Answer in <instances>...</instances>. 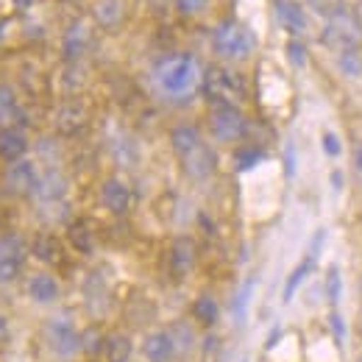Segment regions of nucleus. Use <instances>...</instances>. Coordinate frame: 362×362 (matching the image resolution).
Here are the masks:
<instances>
[{
    "instance_id": "nucleus-34",
    "label": "nucleus",
    "mask_w": 362,
    "mask_h": 362,
    "mask_svg": "<svg viewBox=\"0 0 362 362\" xmlns=\"http://www.w3.org/2000/svg\"><path fill=\"white\" fill-rule=\"evenodd\" d=\"M354 176H357V181L362 184V142L354 148Z\"/></svg>"
},
{
    "instance_id": "nucleus-32",
    "label": "nucleus",
    "mask_w": 362,
    "mask_h": 362,
    "mask_svg": "<svg viewBox=\"0 0 362 362\" xmlns=\"http://www.w3.org/2000/svg\"><path fill=\"white\" fill-rule=\"evenodd\" d=\"M320 142H323V151H326L329 156H340L343 145H340V139H337V134H334V132H323Z\"/></svg>"
},
{
    "instance_id": "nucleus-21",
    "label": "nucleus",
    "mask_w": 362,
    "mask_h": 362,
    "mask_svg": "<svg viewBox=\"0 0 362 362\" xmlns=\"http://www.w3.org/2000/svg\"><path fill=\"white\" fill-rule=\"evenodd\" d=\"M20 117V98L8 84H0V129L11 126Z\"/></svg>"
},
{
    "instance_id": "nucleus-5",
    "label": "nucleus",
    "mask_w": 362,
    "mask_h": 362,
    "mask_svg": "<svg viewBox=\"0 0 362 362\" xmlns=\"http://www.w3.org/2000/svg\"><path fill=\"white\" fill-rule=\"evenodd\" d=\"M320 42L334 50L337 56L340 53H349V50H360L362 42V23L346 8H337L329 14L326 25H323V34H320Z\"/></svg>"
},
{
    "instance_id": "nucleus-24",
    "label": "nucleus",
    "mask_w": 362,
    "mask_h": 362,
    "mask_svg": "<svg viewBox=\"0 0 362 362\" xmlns=\"http://www.w3.org/2000/svg\"><path fill=\"white\" fill-rule=\"evenodd\" d=\"M192 317L201 323V326H215L218 317H221V307L212 296H201L195 304H192Z\"/></svg>"
},
{
    "instance_id": "nucleus-28",
    "label": "nucleus",
    "mask_w": 362,
    "mask_h": 362,
    "mask_svg": "<svg viewBox=\"0 0 362 362\" xmlns=\"http://www.w3.org/2000/svg\"><path fill=\"white\" fill-rule=\"evenodd\" d=\"M287 59H290V64H293L296 70H304V67H307V62H310V56H307V45H304L301 40H290V42H287Z\"/></svg>"
},
{
    "instance_id": "nucleus-33",
    "label": "nucleus",
    "mask_w": 362,
    "mask_h": 362,
    "mask_svg": "<svg viewBox=\"0 0 362 362\" xmlns=\"http://www.w3.org/2000/svg\"><path fill=\"white\" fill-rule=\"evenodd\" d=\"M337 290H340V279H337V271L329 273V298L337 301Z\"/></svg>"
},
{
    "instance_id": "nucleus-18",
    "label": "nucleus",
    "mask_w": 362,
    "mask_h": 362,
    "mask_svg": "<svg viewBox=\"0 0 362 362\" xmlns=\"http://www.w3.org/2000/svg\"><path fill=\"white\" fill-rule=\"evenodd\" d=\"M28 296L37 304H53L59 298V281L50 273H34L28 279Z\"/></svg>"
},
{
    "instance_id": "nucleus-25",
    "label": "nucleus",
    "mask_w": 362,
    "mask_h": 362,
    "mask_svg": "<svg viewBox=\"0 0 362 362\" xmlns=\"http://www.w3.org/2000/svg\"><path fill=\"white\" fill-rule=\"evenodd\" d=\"M170 337H173V343H176V351H189L192 349V343H195V332H192V326L189 323H184V320H179V323H173L170 329Z\"/></svg>"
},
{
    "instance_id": "nucleus-15",
    "label": "nucleus",
    "mask_w": 362,
    "mask_h": 362,
    "mask_svg": "<svg viewBox=\"0 0 362 362\" xmlns=\"http://www.w3.org/2000/svg\"><path fill=\"white\" fill-rule=\"evenodd\" d=\"M67 195V179L59 173V170H47L37 181V189H34V198L42 204V206H59Z\"/></svg>"
},
{
    "instance_id": "nucleus-29",
    "label": "nucleus",
    "mask_w": 362,
    "mask_h": 362,
    "mask_svg": "<svg viewBox=\"0 0 362 362\" xmlns=\"http://www.w3.org/2000/svg\"><path fill=\"white\" fill-rule=\"evenodd\" d=\"M262 159H265V153H262L259 148H243V151H237V156H234V162H237L240 170H248V168L259 165Z\"/></svg>"
},
{
    "instance_id": "nucleus-4",
    "label": "nucleus",
    "mask_w": 362,
    "mask_h": 362,
    "mask_svg": "<svg viewBox=\"0 0 362 362\" xmlns=\"http://www.w3.org/2000/svg\"><path fill=\"white\" fill-rule=\"evenodd\" d=\"M212 47L221 59L226 62H243L254 53L257 47V37L248 25H243L240 20H223L215 25L212 31Z\"/></svg>"
},
{
    "instance_id": "nucleus-8",
    "label": "nucleus",
    "mask_w": 362,
    "mask_h": 362,
    "mask_svg": "<svg viewBox=\"0 0 362 362\" xmlns=\"http://www.w3.org/2000/svg\"><path fill=\"white\" fill-rule=\"evenodd\" d=\"M28 257V245L20 234H3L0 237V284L14 281Z\"/></svg>"
},
{
    "instance_id": "nucleus-12",
    "label": "nucleus",
    "mask_w": 362,
    "mask_h": 362,
    "mask_svg": "<svg viewBox=\"0 0 362 362\" xmlns=\"http://www.w3.org/2000/svg\"><path fill=\"white\" fill-rule=\"evenodd\" d=\"M132 187L123 179H106L100 184V204L112 215H126L132 209Z\"/></svg>"
},
{
    "instance_id": "nucleus-30",
    "label": "nucleus",
    "mask_w": 362,
    "mask_h": 362,
    "mask_svg": "<svg viewBox=\"0 0 362 362\" xmlns=\"http://www.w3.org/2000/svg\"><path fill=\"white\" fill-rule=\"evenodd\" d=\"M106 346V340L95 332V329H90V332H84L81 334V351H90V354H95V351H100Z\"/></svg>"
},
{
    "instance_id": "nucleus-23",
    "label": "nucleus",
    "mask_w": 362,
    "mask_h": 362,
    "mask_svg": "<svg viewBox=\"0 0 362 362\" xmlns=\"http://www.w3.org/2000/svg\"><path fill=\"white\" fill-rule=\"evenodd\" d=\"M103 351L106 362H132V340L126 334H109Z\"/></svg>"
},
{
    "instance_id": "nucleus-9",
    "label": "nucleus",
    "mask_w": 362,
    "mask_h": 362,
    "mask_svg": "<svg viewBox=\"0 0 362 362\" xmlns=\"http://www.w3.org/2000/svg\"><path fill=\"white\" fill-rule=\"evenodd\" d=\"M37 181H40V170L31 159H20V162H11L6 168V176H3V189L14 198H23V195H34L37 189Z\"/></svg>"
},
{
    "instance_id": "nucleus-36",
    "label": "nucleus",
    "mask_w": 362,
    "mask_h": 362,
    "mask_svg": "<svg viewBox=\"0 0 362 362\" xmlns=\"http://www.w3.org/2000/svg\"><path fill=\"white\" fill-rule=\"evenodd\" d=\"M243 362H245V360H243Z\"/></svg>"
},
{
    "instance_id": "nucleus-6",
    "label": "nucleus",
    "mask_w": 362,
    "mask_h": 362,
    "mask_svg": "<svg viewBox=\"0 0 362 362\" xmlns=\"http://www.w3.org/2000/svg\"><path fill=\"white\" fill-rule=\"evenodd\" d=\"M209 132L218 142L231 145L248 134V120L237 106H212L209 112Z\"/></svg>"
},
{
    "instance_id": "nucleus-1",
    "label": "nucleus",
    "mask_w": 362,
    "mask_h": 362,
    "mask_svg": "<svg viewBox=\"0 0 362 362\" xmlns=\"http://www.w3.org/2000/svg\"><path fill=\"white\" fill-rule=\"evenodd\" d=\"M170 142H173V151H176L181 168H184V173L189 179L204 181L215 173L218 156H215V151L209 148V142L204 139V134L195 126H176L170 132Z\"/></svg>"
},
{
    "instance_id": "nucleus-27",
    "label": "nucleus",
    "mask_w": 362,
    "mask_h": 362,
    "mask_svg": "<svg viewBox=\"0 0 362 362\" xmlns=\"http://www.w3.org/2000/svg\"><path fill=\"white\" fill-rule=\"evenodd\" d=\"M313 262H315V257L310 254V259H307V262H301V265H298V268L293 271V276L287 279V287H284V301H290V298L296 296L298 284H301V281H304V279L310 276V271H313Z\"/></svg>"
},
{
    "instance_id": "nucleus-3",
    "label": "nucleus",
    "mask_w": 362,
    "mask_h": 362,
    "mask_svg": "<svg viewBox=\"0 0 362 362\" xmlns=\"http://www.w3.org/2000/svg\"><path fill=\"white\" fill-rule=\"evenodd\" d=\"M204 95L212 106H243L248 100V84L245 78L223 64H215L204 76Z\"/></svg>"
},
{
    "instance_id": "nucleus-31",
    "label": "nucleus",
    "mask_w": 362,
    "mask_h": 362,
    "mask_svg": "<svg viewBox=\"0 0 362 362\" xmlns=\"http://www.w3.org/2000/svg\"><path fill=\"white\" fill-rule=\"evenodd\" d=\"M206 3H209V0H176L179 11H181V14H187V17H192V14H201V11L206 8Z\"/></svg>"
},
{
    "instance_id": "nucleus-26",
    "label": "nucleus",
    "mask_w": 362,
    "mask_h": 362,
    "mask_svg": "<svg viewBox=\"0 0 362 362\" xmlns=\"http://www.w3.org/2000/svg\"><path fill=\"white\" fill-rule=\"evenodd\" d=\"M337 67H340V73L349 76V78H362V53L360 50L340 53V56H337Z\"/></svg>"
},
{
    "instance_id": "nucleus-7",
    "label": "nucleus",
    "mask_w": 362,
    "mask_h": 362,
    "mask_svg": "<svg viewBox=\"0 0 362 362\" xmlns=\"http://www.w3.org/2000/svg\"><path fill=\"white\" fill-rule=\"evenodd\" d=\"M45 340L47 349L64 360L76 357L81 351V332L73 326V320L67 317H50L45 326Z\"/></svg>"
},
{
    "instance_id": "nucleus-11",
    "label": "nucleus",
    "mask_w": 362,
    "mask_h": 362,
    "mask_svg": "<svg viewBox=\"0 0 362 362\" xmlns=\"http://www.w3.org/2000/svg\"><path fill=\"white\" fill-rule=\"evenodd\" d=\"M273 11H276V20L279 25L293 34V37H304L310 31V20H307V11L298 0H273Z\"/></svg>"
},
{
    "instance_id": "nucleus-14",
    "label": "nucleus",
    "mask_w": 362,
    "mask_h": 362,
    "mask_svg": "<svg viewBox=\"0 0 362 362\" xmlns=\"http://www.w3.org/2000/svg\"><path fill=\"white\" fill-rule=\"evenodd\" d=\"M176 354L179 351H176V343H173V337H170L168 329H159V332L145 334V340H142V357L148 362H170Z\"/></svg>"
},
{
    "instance_id": "nucleus-35",
    "label": "nucleus",
    "mask_w": 362,
    "mask_h": 362,
    "mask_svg": "<svg viewBox=\"0 0 362 362\" xmlns=\"http://www.w3.org/2000/svg\"><path fill=\"white\" fill-rule=\"evenodd\" d=\"M8 340V317L0 313V346Z\"/></svg>"
},
{
    "instance_id": "nucleus-17",
    "label": "nucleus",
    "mask_w": 362,
    "mask_h": 362,
    "mask_svg": "<svg viewBox=\"0 0 362 362\" xmlns=\"http://www.w3.org/2000/svg\"><path fill=\"white\" fill-rule=\"evenodd\" d=\"M25 151H28V139L23 132H17V129H11V126H6V129H0V159L3 162H20L23 156H25Z\"/></svg>"
},
{
    "instance_id": "nucleus-20",
    "label": "nucleus",
    "mask_w": 362,
    "mask_h": 362,
    "mask_svg": "<svg viewBox=\"0 0 362 362\" xmlns=\"http://www.w3.org/2000/svg\"><path fill=\"white\" fill-rule=\"evenodd\" d=\"M31 254H34L40 262L56 265V262H62L64 248H62V243H59L56 234H40V237L34 240V245H31Z\"/></svg>"
},
{
    "instance_id": "nucleus-22",
    "label": "nucleus",
    "mask_w": 362,
    "mask_h": 362,
    "mask_svg": "<svg viewBox=\"0 0 362 362\" xmlns=\"http://www.w3.org/2000/svg\"><path fill=\"white\" fill-rule=\"evenodd\" d=\"M67 237H70L73 248H76V251H81V254H90L92 248H95V231L90 228L87 221H76V223H70Z\"/></svg>"
},
{
    "instance_id": "nucleus-2",
    "label": "nucleus",
    "mask_w": 362,
    "mask_h": 362,
    "mask_svg": "<svg viewBox=\"0 0 362 362\" xmlns=\"http://www.w3.org/2000/svg\"><path fill=\"white\" fill-rule=\"evenodd\" d=\"M156 76V84L159 90L170 98H184L195 90L201 73H198V62L189 56V53H176V56H168L156 64L153 70Z\"/></svg>"
},
{
    "instance_id": "nucleus-37",
    "label": "nucleus",
    "mask_w": 362,
    "mask_h": 362,
    "mask_svg": "<svg viewBox=\"0 0 362 362\" xmlns=\"http://www.w3.org/2000/svg\"><path fill=\"white\" fill-rule=\"evenodd\" d=\"M360 362H362V360H360Z\"/></svg>"
},
{
    "instance_id": "nucleus-10",
    "label": "nucleus",
    "mask_w": 362,
    "mask_h": 362,
    "mask_svg": "<svg viewBox=\"0 0 362 362\" xmlns=\"http://www.w3.org/2000/svg\"><path fill=\"white\" fill-rule=\"evenodd\" d=\"M53 126L62 136H78L87 126H90V112L81 100L70 98L64 100L59 109H56V117H53Z\"/></svg>"
},
{
    "instance_id": "nucleus-19",
    "label": "nucleus",
    "mask_w": 362,
    "mask_h": 362,
    "mask_svg": "<svg viewBox=\"0 0 362 362\" xmlns=\"http://www.w3.org/2000/svg\"><path fill=\"white\" fill-rule=\"evenodd\" d=\"M123 0H98L95 8H92V17L100 28L106 31H115L120 23H123Z\"/></svg>"
},
{
    "instance_id": "nucleus-16",
    "label": "nucleus",
    "mask_w": 362,
    "mask_h": 362,
    "mask_svg": "<svg viewBox=\"0 0 362 362\" xmlns=\"http://www.w3.org/2000/svg\"><path fill=\"white\" fill-rule=\"evenodd\" d=\"M192 268H195V243L189 237H179L170 245V273L176 279H184Z\"/></svg>"
},
{
    "instance_id": "nucleus-13",
    "label": "nucleus",
    "mask_w": 362,
    "mask_h": 362,
    "mask_svg": "<svg viewBox=\"0 0 362 362\" xmlns=\"http://www.w3.org/2000/svg\"><path fill=\"white\" fill-rule=\"evenodd\" d=\"M92 45V31L90 25L84 23V20H76L70 28H67V34H64V42H62V50H64V59L70 62V64H78V59L90 50Z\"/></svg>"
}]
</instances>
